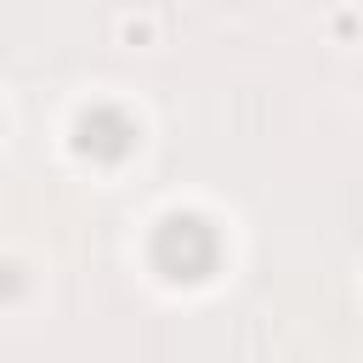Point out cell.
<instances>
[{
  "mask_svg": "<svg viewBox=\"0 0 363 363\" xmlns=\"http://www.w3.org/2000/svg\"><path fill=\"white\" fill-rule=\"evenodd\" d=\"M216 261H221V238H216V227H210L204 216L176 210V216H164V221L153 227V267H159L164 278L199 284V278L216 272Z\"/></svg>",
  "mask_w": 363,
  "mask_h": 363,
  "instance_id": "obj_1",
  "label": "cell"
},
{
  "mask_svg": "<svg viewBox=\"0 0 363 363\" xmlns=\"http://www.w3.org/2000/svg\"><path fill=\"white\" fill-rule=\"evenodd\" d=\"M74 142H79V153H91V159H125L130 147H136V119L125 113V108H113V102H96V108H85L79 113V125H74Z\"/></svg>",
  "mask_w": 363,
  "mask_h": 363,
  "instance_id": "obj_2",
  "label": "cell"
}]
</instances>
